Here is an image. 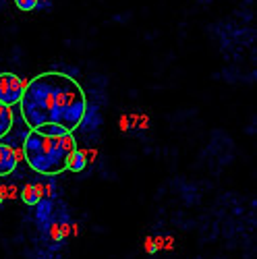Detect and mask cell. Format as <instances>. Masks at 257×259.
<instances>
[{"mask_svg":"<svg viewBox=\"0 0 257 259\" xmlns=\"http://www.w3.org/2000/svg\"><path fill=\"white\" fill-rule=\"evenodd\" d=\"M2 203H4V197H2V195H0V205H2Z\"/></svg>","mask_w":257,"mask_h":259,"instance_id":"21","label":"cell"},{"mask_svg":"<svg viewBox=\"0 0 257 259\" xmlns=\"http://www.w3.org/2000/svg\"><path fill=\"white\" fill-rule=\"evenodd\" d=\"M172 247H174V239H172V237H166V239H164V249L170 251Z\"/></svg>","mask_w":257,"mask_h":259,"instance_id":"16","label":"cell"},{"mask_svg":"<svg viewBox=\"0 0 257 259\" xmlns=\"http://www.w3.org/2000/svg\"><path fill=\"white\" fill-rule=\"evenodd\" d=\"M121 129H123V131H127V129H128V119H127V116H123V119H121Z\"/></svg>","mask_w":257,"mask_h":259,"instance_id":"19","label":"cell"},{"mask_svg":"<svg viewBox=\"0 0 257 259\" xmlns=\"http://www.w3.org/2000/svg\"><path fill=\"white\" fill-rule=\"evenodd\" d=\"M68 234H71V224L64 222V224H61V239H66Z\"/></svg>","mask_w":257,"mask_h":259,"instance_id":"13","label":"cell"},{"mask_svg":"<svg viewBox=\"0 0 257 259\" xmlns=\"http://www.w3.org/2000/svg\"><path fill=\"white\" fill-rule=\"evenodd\" d=\"M21 199H23V203L25 205H40L42 203V197L38 195V191L33 189V183H27L25 187H23V191H21V195H19Z\"/></svg>","mask_w":257,"mask_h":259,"instance_id":"7","label":"cell"},{"mask_svg":"<svg viewBox=\"0 0 257 259\" xmlns=\"http://www.w3.org/2000/svg\"><path fill=\"white\" fill-rule=\"evenodd\" d=\"M48 239L52 241V243H61L63 239H61V224L58 222H52L50 224V228H48Z\"/></svg>","mask_w":257,"mask_h":259,"instance_id":"10","label":"cell"},{"mask_svg":"<svg viewBox=\"0 0 257 259\" xmlns=\"http://www.w3.org/2000/svg\"><path fill=\"white\" fill-rule=\"evenodd\" d=\"M19 106L29 129L56 125L73 133L87 114V96L77 79L50 70L27 81Z\"/></svg>","mask_w":257,"mask_h":259,"instance_id":"1","label":"cell"},{"mask_svg":"<svg viewBox=\"0 0 257 259\" xmlns=\"http://www.w3.org/2000/svg\"><path fill=\"white\" fill-rule=\"evenodd\" d=\"M15 6L23 13H29V10L38 8V0H15Z\"/></svg>","mask_w":257,"mask_h":259,"instance_id":"9","label":"cell"},{"mask_svg":"<svg viewBox=\"0 0 257 259\" xmlns=\"http://www.w3.org/2000/svg\"><path fill=\"white\" fill-rule=\"evenodd\" d=\"M154 247H156V251L164 249V237H156V239H154Z\"/></svg>","mask_w":257,"mask_h":259,"instance_id":"15","label":"cell"},{"mask_svg":"<svg viewBox=\"0 0 257 259\" xmlns=\"http://www.w3.org/2000/svg\"><path fill=\"white\" fill-rule=\"evenodd\" d=\"M44 197H54V185L52 183L44 185Z\"/></svg>","mask_w":257,"mask_h":259,"instance_id":"14","label":"cell"},{"mask_svg":"<svg viewBox=\"0 0 257 259\" xmlns=\"http://www.w3.org/2000/svg\"><path fill=\"white\" fill-rule=\"evenodd\" d=\"M145 253H147V255H154V253H156V247H154V237H147V239H145Z\"/></svg>","mask_w":257,"mask_h":259,"instance_id":"11","label":"cell"},{"mask_svg":"<svg viewBox=\"0 0 257 259\" xmlns=\"http://www.w3.org/2000/svg\"><path fill=\"white\" fill-rule=\"evenodd\" d=\"M27 81L15 73H0V104L13 108L23 98Z\"/></svg>","mask_w":257,"mask_h":259,"instance_id":"3","label":"cell"},{"mask_svg":"<svg viewBox=\"0 0 257 259\" xmlns=\"http://www.w3.org/2000/svg\"><path fill=\"white\" fill-rule=\"evenodd\" d=\"M17 164L19 162L15 156V147H10L8 143H0V176L13 174Z\"/></svg>","mask_w":257,"mask_h":259,"instance_id":"4","label":"cell"},{"mask_svg":"<svg viewBox=\"0 0 257 259\" xmlns=\"http://www.w3.org/2000/svg\"><path fill=\"white\" fill-rule=\"evenodd\" d=\"M36 131H40V133H44V135H58V137H63V135H66V133H68L66 129H63V127H56V125H44V127H38Z\"/></svg>","mask_w":257,"mask_h":259,"instance_id":"8","label":"cell"},{"mask_svg":"<svg viewBox=\"0 0 257 259\" xmlns=\"http://www.w3.org/2000/svg\"><path fill=\"white\" fill-rule=\"evenodd\" d=\"M87 166V149H75L71 156H68V162H66V170L71 172H83Z\"/></svg>","mask_w":257,"mask_h":259,"instance_id":"5","label":"cell"},{"mask_svg":"<svg viewBox=\"0 0 257 259\" xmlns=\"http://www.w3.org/2000/svg\"><path fill=\"white\" fill-rule=\"evenodd\" d=\"M10 127H13V108L0 104V139L10 131Z\"/></svg>","mask_w":257,"mask_h":259,"instance_id":"6","label":"cell"},{"mask_svg":"<svg viewBox=\"0 0 257 259\" xmlns=\"http://www.w3.org/2000/svg\"><path fill=\"white\" fill-rule=\"evenodd\" d=\"M73 226V234H79V226L77 224H71Z\"/></svg>","mask_w":257,"mask_h":259,"instance_id":"20","label":"cell"},{"mask_svg":"<svg viewBox=\"0 0 257 259\" xmlns=\"http://www.w3.org/2000/svg\"><path fill=\"white\" fill-rule=\"evenodd\" d=\"M50 6V0H38V8H48Z\"/></svg>","mask_w":257,"mask_h":259,"instance_id":"18","label":"cell"},{"mask_svg":"<svg viewBox=\"0 0 257 259\" xmlns=\"http://www.w3.org/2000/svg\"><path fill=\"white\" fill-rule=\"evenodd\" d=\"M17 199L19 197V191H17V187H6V195H4V199Z\"/></svg>","mask_w":257,"mask_h":259,"instance_id":"12","label":"cell"},{"mask_svg":"<svg viewBox=\"0 0 257 259\" xmlns=\"http://www.w3.org/2000/svg\"><path fill=\"white\" fill-rule=\"evenodd\" d=\"M21 147L23 160L29 164L31 170L44 176H56L66 170L68 156L77 149V141L73 133L58 137V135H44L36 129H29Z\"/></svg>","mask_w":257,"mask_h":259,"instance_id":"2","label":"cell"},{"mask_svg":"<svg viewBox=\"0 0 257 259\" xmlns=\"http://www.w3.org/2000/svg\"><path fill=\"white\" fill-rule=\"evenodd\" d=\"M98 156V149H89L87 151V162H93V158Z\"/></svg>","mask_w":257,"mask_h":259,"instance_id":"17","label":"cell"}]
</instances>
